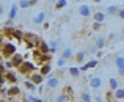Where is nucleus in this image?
I'll use <instances>...</instances> for the list:
<instances>
[{"instance_id":"1","label":"nucleus","mask_w":124,"mask_h":102,"mask_svg":"<svg viewBox=\"0 0 124 102\" xmlns=\"http://www.w3.org/2000/svg\"><path fill=\"white\" fill-rule=\"evenodd\" d=\"M0 54H2L3 60H9L14 54H17V47H16V44L13 41H2Z\"/></svg>"},{"instance_id":"19","label":"nucleus","mask_w":124,"mask_h":102,"mask_svg":"<svg viewBox=\"0 0 124 102\" xmlns=\"http://www.w3.org/2000/svg\"><path fill=\"white\" fill-rule=\"evenodd\" d=\"M105 38H97L96 39V42H94V47L97 49V50H101V49H104L105 47Z\"/></svg>"},{"instance_id":"3","label":"nucleus","mask_w":124,"mask_h":102,"mask_svg":"<svg viewBox=\"0 0 124 102\" xmlns=\"http://www.w3.org/2000/svg\"><path fill=\"white\" fill-rule=\"evenodd\" d=\"M35 69H36V64L35 63H31V61H24V63L17 68V72L22 74V75H25V77H30L35 72Z\"/></svg>"},{"instance_id":"34","label":"nucleus","mask_w":124,"mask_h":102,"mask_svg":"<svg viewBox=\"0 0 124 102\" xmlns=\"http://www.w3.org/2000/svg\"><path fill=\"white\" fill-rule=\"evenodd\" d=\"M0 93H2V96H3V97H6V96H8V88L2 86V88H0Z\"/></svg>"},{"instance_id":"4","label":"nucleus","mask_w":124,"mask_h":102,"mask_svg":"<svg viewBox=\"0 0 124 102\" xmlns=\"http://www.w3.org/2000/svg\"><path fill=\"white\" fill-rule=\"evenodd\" d=\"M44 75L41 74V72H33V74L28 77V80H31L35 85H42V82H44Z\"/></svg>"},{"instance_id":"7","label":"nucleus","mask_w":124,"mask_h":102,"mask_svg":"<svg viewBox=\"0 0 124 102\" xmlns=\"http://www.w3.org/2000/svg\"><path fill=\"white\" fill-rule=\"evenodd\" d=\"M22 91H21V88L19 86H16V85H13V86H9L8 88V97L11 99V97H16V96H19Z\"/></svg>"},{"instance_id":"14","label":"nucleus","mask_w":124,"mask_h":102,"mask_svg":"<svg viewBox=\"0 0 124 102\" xmlns=\"http://www.w3.org/2000/svg\"><path fill=\"white\" fill-rule=\"evenodd\" d=\"M118 11H119V8H118V6H115V5L107 6V9H105L107 16H118Z\"/></svg>"},{"instance_id":"25","label":"nucleus","mask_w":124,"mask_h":102,"mask_svg":"<svg viewBox=\"0 0 124 102\" xmlns=\"http://www.w3.org/2000/svg\"><path fill=\"white\" fill-rule=\"evenodd\" d=\"M80 99H82V102H91V94L88 91H82L80 93Z\"/></svg>"},{"instance_id":"5","label":"nucleus","mask_w":124,"mask_h":102,"mask_svg":"<svg viewBox=\"0 0 124 102\" xmlns=\"http://www.w3.org/2000/svg\"><path fill=\"white\" fill-rule=\"evenodd\" d=\"M9 60L13 61V64H14V68H19V66H21V64H22V63L25 61V60H24V55H22L21 52H17V54H14V55H13L11 58H9Z\"/></svg>"},{"instance_id":"23","label":"nucleus","mask_w":124,"mask_h":102,"mask_svg":"<svg viewBox=\"0 0 124 102\" xmlns=\"http://www.w3.org/2000/svg\"><path fill=\"white\" fill-rule=\"evenodd\" d=\"M68 72H69V74L72 75V77H79V75H80V72H82V71H80V68H76V66H71L69 69H68Z\"/></svg>"},{"instance_id":"9","label":"nucleus","mask_w":124,"mask_h":102,"mask_svg":"<svg viewBox=\"0 0 124 102\" xmlns=\"http://www.w3.org/2000/svg\"><path fill=\"white\" fill-rule=\"evenodd\" d=\"M44 22H46V13H44V11L38 13V14L33 17V24H36V25H39V24L42 25Z\"/></svg>"},{"instance_id":"21","label":"nucleus","mask_w":124,"mask_h":102,"mask_svg":"<svg viewBox=\"0 0 124 102\" xmlns=\"http://www.w3.org/2000/svg\"><path fill=\"white\" fill-rule=\"evenodd\" d=\"M16 41H24V31L19 30V28H14V33H13Z\"/></svg>"},{"instance_id":"20","label":"nucleus","mask_w":124,"mask_h":102,"mask_svg":"<svg viewBox=\"0 0 124 102\" xmlns=\"http://www.w3.org/2000/svg\"><path fill=\"white\" fill-rule=\"evenodd\" d=\"M55 101H57V102H66V101H72V99H71V96L68 93H64V91H63L61 94H58V96H57V99H55Z\"/></svg>"},{"instance_id":"31","label":"nucleus","mask_w":124,"mask_h":102,"mask_svg":"<svg viewBox=\"0 0 124 102\" xmlns=\"http://www.w3.org/2000/svg\"><path fill=\"white\" fill-rule=\"evenodd\" d=\"M101 28H102V24H101V22H94L93 24V31H99Z\"/></svg>"},{"instance_id":"35","label":"nucleus","mask_w":124,"mask_h":102,"mask_svg":"<svg viewBox=\"0 0 124 102\" xmlns=\"http://www.w3.org/2000/svg\"><path fill=\"white\" fill-rule=\"evenodd\" d=\"M63 91H64V93H68L71 97H72V88H71V86H64V90H63Z\"/></svg>"},{"instance_id":"29","label":"nucleus","mask_w":124,"mask_h":102,"mask_svg":"<svg viewBox=\"0 0 124 102\" xmlns=\"http://www.w3.org/2000/svg\"><path fill=\"white\" fill-rule=\"evenodd\" d=\"M49 46H50V54H55V52H57V41H55V39L49 41Z\"/></svg>"},{"instance_id":"6","label":"nucleus","mask_w":124,"mask_h":102,"mask_svg":"<svg viewBox=\"0 0 124 102\" xmlns=\"http://www.w3.org/2000/svg\"><path fill=\"white\" fill-rule=\"evenodd\" d=\"M115 64L118 68V74L124 77V57H116L115 58Z\"/></svg>"},{"instance_id":"8","label":"nucleus","mask_w":124,"mask_h":102,"mask_svg":"<svg viewBox=\"0 0 124 102\" xmlns=\"http://www.w3.org/2000/svg\"><path fill=\"white\" fill-rule=\"evenodd\" d=\"M101 85H102V80H101V77H97V75H93V77L90 78V86H91V88L97 90Z\"/></svg>"},{"instance_id":"46","label":"nucleus","mask_w":124,"mask_h":102,"mask_svg":"<svg viewBox=\"0 0 124 102\" xmlns=\"http://www.w3.org/2000/svg\"><path fill=\"white\" fill-rule=\"evenodd\" d=\"M66 102H72V101H66Z\"/></svg>"},{"instance_id":"30","label":"nucleus","mask_w":124,"mask_h":102,"mask_svg":"<svg viewBox=\"0 0 124 102\" xmlns=\"http://www.w3.org/2000/svg\"><path fill=\"white\" fill-rule=\"evenodd\" d=\"M19 6H21L22 9L28 8V6H30V0H21V2H19Z\"/></svg>"},{"instance_id":"13","label":"nucleus","mask_w":124,"mask_h":102,"mask_svg":"<svg viewBox=\"0 0 124 102\" xmlns=\"http://www.w3.org/2000/svg\"><path fill=\"white\" fill-rule=\"evenodd\" d=\"M19 8H21V6H19V3H13V5H11V9H9V14H8V17H9V19H14L16 16H17V11H19Z\"/></svg>"},{"instance_id":"22","label":"nucleus","mask_w":124,"mask_h":102,"mask_svg":"<svg viewBox=\"0 0 124 102\" xmlns=\"http://www.w3.org/2000/svg\"><path fill=\"white\" fill-rule=\"evenodd\" d=\"M85 54H86L85 50L77 52V54H76V57H74V60H76L77 63H80V64H82V63H83V60H85Z\"/></svg>"},{"instance_id":"39","label":"nucleus","mask_w":124,"mask_h":102,"mask_svg":"<svg viewBox=\"0 0 124 102\" xmlns=\"http://www.w3.org/2000/svg\"><path fill=\"white\" fill-rule=\"evenodd\" d=\"M118 17L124 19V8H119V11H118Z\"/></svg>"},{"instance_id":"11","label":"nucleus","mask_w":124,"mask_h":102,"mask_svg":"<svg viewBox=\"0 0 124 102\" xmlns=\"http://www.w3.org/2000/svg\"><path fill=\"white\" fill-rule=\"evenodd\" d=\"M3 75L6 77V82H8V83H13V85H14L16 82H17V75H16L14 72L11 71V69H9V71L6 72V74H3Z\"/></svg>"},{"instance_id":"42","label":"nucleus","mask_w":124,"mask_h":102,"mask_svg":"<svg viewBox=\"0 0 124 102\" xmlns=\"http://www.w3.org/2000/svg\"><path fill=\"white\" fill-rule=\"evenodd\" d=\"M115 36H116L115 33H110V35H108V39H113V38H115Z\"/></svg>"},{"instance_id":"15","label":"nucleus","mask_w":124,"mask_h":102,"mask_svg":"<svg viewBox=\"0 0 124 102\" xmlns=\"http://www.w3.org/2000/svg\"><path fill=\"white\" fill-rule=\"evenodd\" d=\"M39 72H41L42 75H44V77H47V75H49V74H50V72H52V66H50V64H49V63L42 64V66L39 68Z\"/></svg>"},{"instance_id":"16","label":"nucleus","mask_w":124,"mask_h":102,"mask_svg":"<svg viewBox=\"0 0 124 102\" xmlns=\"http://www.w3.org/2000/svg\"><path fill=\"white\" fill-rule=\"evenodd\" d=\"M108 86H110V91H116V90L119 88L118 80H116L115 77H110V78H108Z\"/></svg>"},{"instance_id":"44","label":"nucleus","mask_w":124,"mask_h":102,"mask_svg":"<svg viewBox=\"0 0 124 102\" xmlns=\"http://www.w3.org/2000/svg\"><path fill=\"white\" fill-rule=\"evenodd\" d=\"M93 2H94V3H101V2H102V0H93Z\"/></svg>"},{"instance_id":"17","label":"nucleus","mask_w":124,"mask_h":102,"mask_svg":"<svg viewBox=\"0 0 124 102\" xmlns=\"http://www.w3.org/2000/svg\"><path fill=\"white\" fill-rule=\"evenodd\" d=\"M39 50L42 52V54H50V46H49V42H46L44 39L41 41V44H39Z\"/></svg>"},{"instance_id":"10","label":"nucleus","mask_w":124,"mask_h":102,"mask_svg":"<svg viewBox=\"0 0 124 102\" xmlns=\"http://www.w3.org/2000/svg\"><path fill=\"white\" fill-rule=\"evenodd\" d=\"M105 17H107V13H102V11H97V13H94V14H93L94 22H101V24L105 22Z\"/></svg>"},{"instance_id":"18","label":"nucleus","mask_w":124,"mask_h":102,"mask_svg":"<svg viewBox=\"0 0 124 102\" xmlns=\"http://www.w3.org/2000/svg\"><path fill=\"white\" fill-rule=\"evenodd\" d=\"M61 57H63L64 60H71V58H72V57H76V55L72 54V50H71L69 47H66L63 52H61Z\"/></svg>"},{"instance_id":"36","label":"nucleus","mask_w":124,"mask_h":102,"mask_svg":"<svg viewBox=\"0 0 124 102\" xmlns=\"http://www.w3.org/2000/svg\"><path fill=\"white\" fill-rule=\"evenodd\" d=\"M88 69H90V66H88V63H85V64H82V66H80V71H82V72H86Z\"/></svg>"},{"instance_id":"2","label":"nucleus","mask_w":124,"mask_h":102,"mask_svg":"<svg viewBox=\"0 0 124 102\" xmlns=\"http://www.w3.org/2000/svg\"><path fill=\"white\" fill-rule=\"evenodd\" d=\"M42 39L39 38V36L33 35V33H24V42L25 46H27L28 49H38L39 47Z\"/></svg>"},{"instance_id":"45","label":"nucleus","mask_w":124,"mask_h":102,"mask_svg":"<svg viewBox=\"0 0 124 102\" xmlns=\"http://www.w3.org/2000/svg\"><path fill=\"white\" fill-rule=\"evenodd\" d=\"M74 2H82V0H74Z\"/></svg>"},{"instance_id":"38","label":"nucleus","mask_w":124,"mask_h":102,"mask_svg":"<svg viewBox=\"0 0 124 102\" xmlns=\"http://www.w3.org/2000/svg\"><path fill=\"white\" fill-rule=\"evenodd\" d=\"M30 99L33 101V102H44V101H42V99H39V97H35L33 94H31V96H30Z\"/></svg>"},{"instance_id":"37","label":"nucleus","mask_w":124,"mask_h":102,"mask_svg":"<svg viewBox=\"0 0 124 102\" xmlns=\"http://www.w3.org/2000/svg\"><path fill=\"white\" fill-rule=\"evenodd\" d=\"M13 21H14V19H9L8 17V21L5 22V27H13Z\"/></svg>"},{"instance_id":"40","label":"nucleus","mask_w":124,"mask_h":102,"mask_svg":"<svg viewBox=\"0 0 124 102\" xmlns=\"http://www.w3.org/2000/svg\"><path fill=\"white\" fill-rule=\"evenodd\" d=\"M42 28H44V30H47V28H49V22H44V24H42Z\"/></svg>"},{"instance_id":"28","label":"nucleus","mask_w":124,"mask_h":102,"mask_svg":"<svg viewBox=\"0 0 124 102\" xmlns=\"http://www.w3.org/2000/svg\"><path fill=\"white\" fill-rule=\"evenodd\" d=\"M115 97H116V101L124 99V90H123V88H118V90L115 91Z\"/></svg>"},{"instance_id":"27","label":"nucleus","mask_w":124,"mask_h":102,"mask_svg":"<svg viewBox=\"0 0 124 102\" xmlns=\"http://www.w3.org/2000/svg\"><path fill=\"white\" fill-rule=\"evenodd\" d=\"M68 5V2L66 0H57V2H55V9H61V8H64V6Z\"/></svg>"},{"instance_id":"24","label":"nucleus","mask_w":124,"mask_h":102,"mask_svg":"<svg viewBox=\"0 0 124 102\" xmlns=\"http://www.w3.org/2000/svg\"><path fill=\"white\" fill-rule=\"evenodd\" d=\"M24 86L27 88V90H30V91H35V90H36V86H38V85H35L31 80H25V82H24Z\"/></svg>"},{"instance_id":"41","label":"nucleus","mask_w":124,"mask_h":102,"mask_svg":"<svg viewBox=\"0 0 124 102\" xmlns=\"http://www.w3.org/2000/svg\"><path fill=\"white\" fill-rule=\"evenodd\" d=\"M38 3V0H30V6H35Z\"/></svg>"},{"instance_id":"32","label":"nucleus","mask_w":124,"mask_h":102,"mask_svg":"<svg viewBox=\"0 0 124 102\" xmlns=\"http://www.w3.org/2000/svg\"><path fill=\"white\" fill-rule=\"evenodd\" d=\"M66 61H68V60H64V58H63V57H60V60H58V61H57V64H58V68H63V66H64V64H66Z\"/></svg>"},{"instance_id":"33","label":"nucleus","mask_w":124,"mask_h":102,"mask_svg":"<svg viewBox=\"0 0 124 102\" xmlns=\"http://www.w3.org/2000/svg\"><path fill=\"white\" fill-rule=\"evenodd\" d=\"M97 64H99V61H97V60H91V61H88V66H90V69H91V68H96Z\"/></svg>"},{"instance_id":"43","label":"nucleus","mask_w":124,"mask_h":102,"mask_svg":"<svg viewBox=\"0 0 124 102\" xmlns=\"http://www.w3.org/2000/svg\"><path fill=\"white\" fill-rule=\"evenodd\" d=\"M22 102H33V101H31L30 97H27V99H24V101H22Z\"/></svg>"},{"instance_id":"26","label":"nucleus","mask_w":124,"mask_h":102,"mask_svg":"<svg viewBox=\"0 0 124 102\" xmlns=\"http://www.w3.org/2000/svg\"><path fill=\"white\" fill-rule=\"evenodd\" d=\"M105 101H107V102H115V101H116V97H115V91H107V94H105Z\"/></svg>"},{"instance_id":"12","label":"nucleus","mask_w":124,"mask_h":102,"mask_svg":"<svg viewBox=\"0 0 124 102\" xmlns=\"http://www.w3.org/2000/svg\"><path fill=\"white\" fill-rule=\"evenodd\" d=\"M79 14L82 16V17H88V16H91V8L88 5H82L79 8Z\"/></svg>"}]
</instances>
